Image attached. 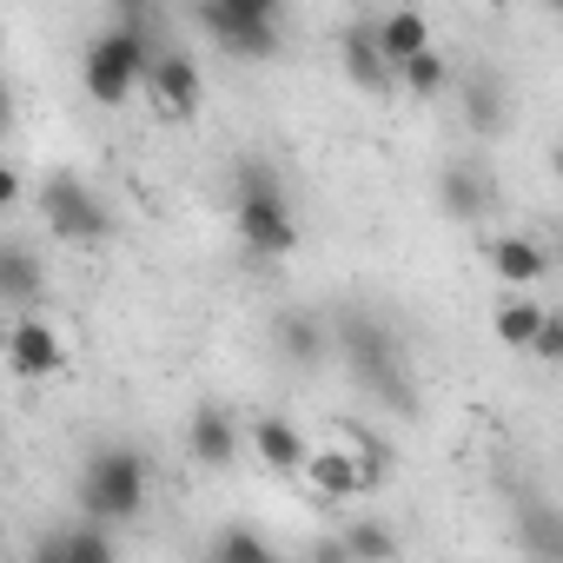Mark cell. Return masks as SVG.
<instances>
[{
	"label": "cell",
	"instance_id": "1",
	"mask_svg": "<svg viewBox=\"0 0 563 563\" xmlns=\"http://www.w3.org/2000/svg\"><path fill=\"white\" fill-rule=\"evenodd\" d=\"M332 339H339V358H345V372H352L358 391H372L398 418L418 411V385L405 372V345H398V332L378 312H339V332Z\"/></svg>",
	"mask_w": 563,
	"mask_h": 563
},
{
	"label": "cell",
	"instance_id": "2",
	"mask_svg": "<svg viewBox=\"0 0 563 563\" xmlns=\"http://www.w3.org/2000/svg\"><path fill=\"white\" fill-rule=\"evenodd\" d=\"M232 219H239L245 252H258V258H286L299 245L292 199H286V186H278V173L265 159H239L232 166Z\"/></svg>",
	"mask_w": 563,
	"mask_h": 563
},
{
	"label": "cell",
	"instance_id": "3",
	"mask_svg": "<svg viewBox=\"0 0 563 563\" xmlns=\"http://www.w3.org/2000/svg\"><path fill=\"white\" fill-rule=\"evenodd\" d=\"M80 510L87 523H133L146 510V457L133 444H93L80 464Z\"/></svg>",
	"mask_w": 563,
	"mask_h": 563
},
{
	"label": "cell",
	"instance_id": "4",
	"mask_svg": "<svg viewBox=\"0 0 563 563\" xmlns=\"http://www.w3.org/2000/svg\"><path fill=\"white\" fill-rule=\"evenodd\" d=\"M41 219L54 225V239H74V245H100V239L113 232L107 199H100L80 173H47V179H41Z\"/></svg>",
	"mask_w": 563,
	"mask_h": 563
},
{
	"label": "cell",
	"instance_id": "5",
	"mask_svg": "<svg viewBox=\"0 0 563 563\" xmlns=\"http://www.w3.org/2000/svg\"><path fill=\"white\" fill-rule=\"evenodd\" d=\"M278 21H286L278 0H212V8H199V27L225 41L239 60H265L278 47Z\"/></svg>",
	"mask_w": 563,
	"mask_h": 563
},
{
	"label": "cell",
	"instance_id": "6",
	"mask_svg": "<svg viewBox=\"0 0 563 563\" xmlns=\"http://www.w3.org/2000/svg\"><path fill=\"white\" fill-rule=\"evenodd\" d=\"M438 199H444V212L451 219H490L497 212V179H490V166H477V159H451L444 173H438Z\"/></svg>",
	"mask_w": 563,
	"mask_h": 563
},
{
	"label": "cell",
	"instance_id": "7",
	"mask_svg": "<svg viewBox=\"0 0 563 563\" xmlns=\"http://www.w3.org/2000/svg\"><path fill=\"white\" fill-rule=\"evenodd\" d=\"M8 365L21 378H54L67 365V339L54 332V319H14L8 325Z\"/></svg>",
	"mask_w": 563,
	"mask_h": 563
},
{
	"label": "cell",
	"instance_id": "8",
	"mask_svg": "<svg viewBox=\"0 0 563 563\" xmlns=\"http://www.w3.org/2000/svg\"><path fill=\"white\" fill-rule=\"evenodd\" d=\"M339 54H345V74H352L365 93H391L398 67H391V60H385V47H378V21H352V27H345V41H339Z\"/></svg>",
	"mask_w": 563,
	"mask_h": 563
},
{
	"label": "cell",
	"instance_id": "9",
	"mask_svg": "<svg viewBox=\"0 0 563 563\" xmlns=\"http://www.w3.org/2000/svg\"><path fill=\"white\" fill-rule=\"evenodd\" d=\"M550 265H556V258H550V245H537V239H523V232L490 239V272L504 278V286H517V292H530Z\"/></svg>",
	"mask_w": 563,
	"mask_h": 563
},
{
	"label": "cell",
	"instance_id": "10",
	"mask_svg": "<svg viewBox=\"0 0 563 563\" xmlns=\"http://www.w3.org/2000/svg\"><path fill=\"white\" fill-rule=\"evenodd\" d=\"M272 345H278V358H292V365H319L339 339L325 332L319 312H278L272 319Z\"/></svg>",
	"mask_w": 563,
	"mask_h": 563
},
{
	"label": "cell",
	"instance_id": "11",
	"mask_svg": "<svg viewBox=\"0 0 563 563\" xmlns=\"http://www.w3.org/2000/svg\"><path fill=\"white\" fill-rule=\"evenodd\" d=\"M186 451H192V464L225 471V464L239 457V424H232L219 405H199V411H192V424H186Z\"/></svg>",
	"mask_w": 563,
	"mask_h": 563
},
{
	"label": "cell",
	"instance_id": "12",
	"mask_svg": "<svg viewBox=\"0 0 563 563\" xmlns=\"http://www.w3.org/2000/svg\"><path fill=\"white\" fill-rule=\"evenodd\" d=\"M517 543L530 563H563V510L543 497H523L517 504Z\"/></svg>",
	"mask_w": 563,
	"mask_h": 563
},
{
	"label": "cell",
	"instance_id": "13",
	"mask_svg": "<svg viewBox=\"0 0 563 563\" xmlns=\"http://www.w3.org/2000/svg\"><path fill=\"white\" fill-rule=\"evenodd\" d=\"M146 87H153V107H166L173 120H186L192 107H199V67L186 60V54H159V67L146 74Z\"/></svg>",
	"mask_w": 563,
	"mask_h": 563
},
{
	"label": "cell",
	"instance_id": "14",
	"mask_svg": "<svg viewBox=\"0 0 563 563\" xmlns=\"http://www.w3.org/2000/svg\"><path fill=\"white\" fill-rule=\"evenodd\" d=\"M41 286H47V272H41V258H34V245H0V299H8L14 312H27L34 299H41Z\"/></svg>",
	"mask_w": 563,
	"mask_h": 563
},
{
	"label": "cell",
	"instance_id": "15",
	"mask_svg": "<svg viewBox=\"0 0 563 563\" xmlns=\"http://www.w3.org/2000/svg\"><path fill=\"white\" fill-rule=\"evenodd\" d=\"M306 477H312V490H319V497H358V490H365V471H358V457L345 451V438H339V444H325V451H312Z\"/></svg>",
	"mask_w": 563,
	"mask_h": 563
},
{
	"label": "cell",
	"instance_id": "16",
	"mask_svg": "<svg viewBox=\"0 0 563 563\" xmlns=\"http://www.w3.org/2000/svg\"><path fill=\"white\" fill-rule=\"evenodd\" d=\"M378 47H385V60H391V67H405V60L431 54V27H424V14H411V8L378 14Z\"/></svg>",
	"mask_w": 563,
	"mask_h": 563
},
{
	"label": "cell",
	"instance_id": "17",
	"mask_svg": "<svg viewBox=\"0 0 563 563\" xmlns=\"http://www.w3.org/2000/svg\"><path fill=\"white\" fill-rule=\"evenodd\" d=\"M464 120H471V133H497L504 126V80H497V67H471L464 74Z\"/></svg>",
	"mask_w": 563,
	"mask_h": 563
},
{
	"label": "cell",
	"instance_id": "18",
	"mask_svg": "<svg viewBox=\"0 0 563 563\" xmlns=\"http://www.w3.org/2000/svg\"><path fill=\"white\" fill-rule=\"evenodd\" d=\"M252 444H258V457H265L272 471H306V464H312L306 438H299L286 418H258V424H252Z\"/></svg>",
	"mask_w": 563,
	"mask_h": 563
},
{
	"label": "cell",
	"instance_id": "19",
	"mask_svg": "<svg viewBox=\"0 0 563 563\" xmlns=\"http://www.w3.org/2000/svg\"><path fill=\"white\" fill-rule=\"evenodd\" d=\"M543 319H550V312H543V306H537L530 292H510V299H504V306L490 312V325H497V339H504V345H517V352H530V345H537V332H543Z\"/></svg>",
	"mask_w": 563,
	"mask_h": 563
},
{
	"label": "cell",
	"instance_id": "20",
	"mask_svg": "<svg viewBox=\"0 0 563 563\" xmlns=\"http://www.w3.org/2000/svg\"><path fill=\"white\" fill-rule=\"evenodd\" d=\"M206 563H278V550H272L258 530H245V523H225V530L206 543Z\"/></svg>",
	"mask_w": 563,
	"mask_h": 563
},
{
	"label": "cell",
	"instance_id": "21",
	"mask_svg": "<svg viewBox=\"0 0 563 563\" xmlns=\"http://www.w3.org/2000/svg\"><path fill=\"white\" fill-rule=\"evenodd\" d=\"M345 543H352V556H358V563H398V530H391V523H378V517L345 523Z\"/></svg>",
	"mask_w": 563,
	"mask_h": 563
},
{
	"label": "cell",
	"instance_id": "22",
	"mask_svg": "<svg viewBox=\"0 0 563 563\" xmlns=\"http://www.w3.org/2000/svg\"><path fill=\"white\" fill-rule=\"evenodd\" d=\"M339 438H345V451L358 457V471H365V490H372V484H385V471H391V451H385V438H372V431H358V424H345Z\"/></svg>",
	"mask_w": 563,
	"mask_h": 563
},
{
	"label": "cell",
	"instance_id": "23",
	"mask_svg": "<svg viewBox=\"0 0 563 563\" xmlns=\"http://www.w3.org/2000/svg\"><path fill=\"white\" fill-rule=\"evenodd\" d=\"M67 563H120L107 543V523H67Z\"/></svg>",
	"mask_w": 563,
	"mask_h": 563
},
{
	"label": "cell",
	"instance_id": "24",
	"mask_svg": "<svg viewBox=\"0 0 563 563\" xmlns=\"http://www.w3.org/2000/svg\"><path fill=\"white\" fill-rule=\"evenodd\" d=\"M398 80H405L411 93H424V100H431V93H444L451 67H444V54H418V60H405V67H398Z\"/></svg>",
	"mask_w": 563,
	"mask_h": 563
},
{
	"label": "cell",
	"instance_id": "25",
	"mask_svg": "<svg viewBox=\"0 0 563 563\" xmlns=\"http://www.w3.org/2000/svg\"><path fill=\"white\" fill-rule=\"evenodd\" d=\"M543 365H563V312H550L543 319V332H537V345H530Z\"/></svg>",
	"mask_w": 563,
	"mask_h": 563
},
{
	"label": "cell",
	"instance_id": "26",
	"mask_svg": "<svg viewBox=\"0 0 563 563\" xmlns=\"http://www.w3.org/2000/svg\"><path fill=\"white\" fill-rule=\"evenodd\" d=\"M27 563H67V530H47V537H34Z\"/></svg>",
	"mask_w": 563,
	"mask_h": 563
},
{
	"label": "cell",
	"instance_id": "27",
	"mask_svg": "<svg viewBox=\"0 0 563 563\" xmlns=\"http://www.w3.org/2000/svg\"><path fill=\"white\" fill-rule=\"evenodd\" d=\"M312 563H358V556H352V543H345V530H332V537H319V550H312Z\"/></svg>",
	"mask_w": 563,
	"mask_h": 563
},
{
	"label": "cell",
	"instance_id": "28",
	"mask_svg": "<svg viewBox=\"0 0 563 563\" xmlns=\"http://www.w3.org/2000/svg\"><path fill=\"white\" fill-rule=\"evenodd\" d=\"M550 258H556V265H563V232H556V239H550Z\"/></svg>",
	"mask_w": 563,
	"mask_h": 563
}]
</instances>
